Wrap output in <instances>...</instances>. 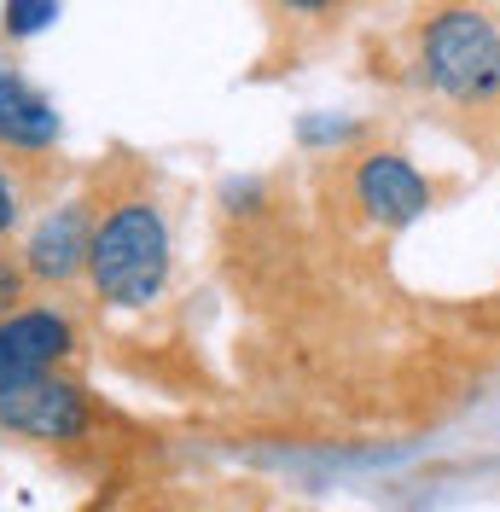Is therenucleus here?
<instances>
[{
	"label": "nucleus",
	"instance_id": "nucleus-1",
	"mask_svg": "<svg viewBox=\"0 0 500 512\" xmlns=\"http://www.w3.org/2000/svg\"><path fill=\"white\" fill-rule=\"evenodd\" d=\"M169 262H175L169 222H163V210L152 198L134 192V198H117L105 216H94L82 280L111 309H146L169 286Z\"/></svg>",
	"mask_w": 500,
	"mask_h": 512
},
{
	"label": "nucleus",
	"instance_id": "nucleus-2",
	"mask_svg": "<svg viewBox=\"0 0 500 512\" xmlns=\"http://www.w3.org/2000/svg\"><path fill=\"white\" fill-rule=\"evenodd\" d=\"M419 88L454 111H500V24L477 6H442L413 41Z\"/></svg>",
	"mask_w": 500,
	"mask_h": 512
},
{
	"label": "nucleus",
	"instance_id": "nucleus-3",
	"mask_svg": "<svg viewBox=\"0 0 500 512\" xmlns=\"http://www.w3.org/2000/svg\"><path fill=\"white\" fill-rule=\"evenodd\" d=\"M88 431H94V396H88L76 379H64V367L0 390V437L82 443Z\"/></svg>",
	"mask_w": 500,
	"mask_h": 512
},
{
	"label": "nucleus",
	"instance_id": "nucleus-4",
	"mask_svg": "<svg viewBox=\"0 0 500 512\" xmlns=\"http://www.w3.org/2000/svg\"><path fill=\"white\" fill-rule=\"evenodd\" d=\"M70 355H76V320L64 309L35 303V309L0 315V390L41 379V373H59Z\"/></svg>",
	"mask_w": 500,
	"mask_h": 512
},
{
	"label": "nucleus",
	"instance_id": "nucleus-5",
	"mask_svg": "<svg viewBox=\"0 0 500 512\" xmlns=\"http://www.w3.org/2000/svg\"><path fill=\"white\" fill-rule=\"evenodd\" d=\"M349 187H355V204L378 227H413V222H425L431 204H437L431 175H419L413 158H402V152H367V158L355 163Z\"/></svg>",
	"mask_w": 500,
	"mask_h": 512
},
{
	"label": "nucleus",
	"instance_id": "nucleus-6",
	"mask_svg": "<svg viewBox=\"0 0 500 512\" xmlns=\"http://www.w3.org/2000/svg\"><path fill=\"white\" fill-rule=\"evenodd\" d=\"M88 233H94V210L88 198H64L59 210H47L24 239L18 268L30 274L35 286H76L88 268Z\"/></svg>",
	"mask_w": 500,
	"mask_h": 512
},
{
	"label": "nucleus",
	"instance_id": "nucleus-7",
	"mask_svg": "<svg viewBox=\"0 0 500 512\" xmlns=\"http://www.w3.org/2000/svg\"><path fill=\"white\" fill-rule=\"evenodd\" d=\"M64 134L59 105L24 76V64L0 53V152H18V158H47Z\"/></svg>",
	"mask_w": 500,
	"mask_h": 512
},
{
	"label": "nucleus",
	"instance_id": "nucleus-8",
	"mask_svg": "<svg viewBox=\"0 0 500 512\" xmlns=\"http://www.w3.org/2000/svg\"><path fill=\"white\" fill-rule=\"evenodd\" d=\"M59 0H6L0 6V24H6V35L12 41H30V35H41L47 24H59Z\"/></svg>",
	"mask_w": 500,
	"mask_h": 512
},
{
	"label": "nucleus",
	"instance_id": "nucleus-9",
	"mask_svg": "<svg viewBox=\"0 0 500 512\" xmlns=\"http://www.w3.org/2000/svg\"><path fill=\"white\" fill-rule=\"evenodd\" d=\"M297 140L314 146V152H326V146H349V140H361V123H355V117H320V111H314V117L297 123Z\"/></svg>",
	"mask_w": 500,
	"mask_h": 512
},
{
	"label": "nucleus",
	"instance_id": "nucleus-10",
	"mask_svg": "<svg viewBox=\"0 0 500 512\" xmlns=\"http://www.w3.org/2000/svg\"><path fill=\"white\" fill-rule=\"evenodd\" d=\"M24 286H30V274H24L12 256H0V315H12V309L24 303Z\"/></svg>",
	"mask_w": 500,
	"mask_h": 512
},
{
	"label": "nucleus",
	"instance_id": "nucleus-11",
	"mask_svg": "<svg viewBox=\"0 0 500 512\" xmlns=\"http://www.w3.org/2000/svg\"><path fill=\"white\" fill-rule=\"evenodd\" d=\"M18 216H24V198H18V181H12L6 163H0V239L18 227Z\"/></svg>",
	"mask_w": 500,
	"mask_h": 512
},
{
	"label": "nucleus",
	"instance_id": "nucleus-12",
	"mask_svg": "<svg viewBox=\"0 0 500 512\" xmlns=\"http://www.w3.org/2000/svg\"><path fill=\"white\" fill-rule=\"evenodd\" d=\"M280 12H291V18H326V12H338L344 0H274Z\"/></svg>",
	"mask_w": 500,
	"mask_h": 512
}]
</instances>
